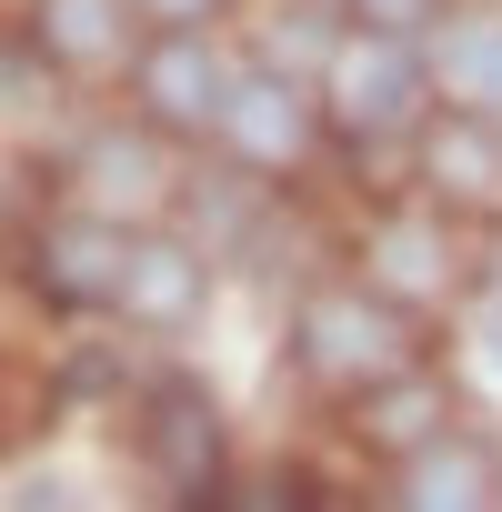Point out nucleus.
I'll return each mask as SVG.
<instances>
[{"instance_id":"nucleus-1","label":"nucleus","mask_w":502,"mask_h":512,"mask_svg":"<svg viewBox=\"0 0 502 512\" xmlns=\"http://www.w3.org/2000/svg\"><path fill=\"white\" fill-rule=\"evenodd\" d=\"M141 442H151V462H161L181 492H211V472H221V412H211L201 382L161 372L151 402H141Z\"/></svg>"},{"instance_id":"nucleus-2","label":"nucleus","mask_w":502,"mask_h":512,"mask_svg":"<svg viewBox=\"0 0 502 512\" xmlns=\"http://www.w3.org/2000/svg\"><path fill=\"white\" fill-rule=\"evenodd\" d=\"M121 262H131V241H121V231L71 221V231L41 241V292H51V302H101V292H121Z\"/></svg>"},{"instance_id":"nucleus-3","label":"nucleus","mask_w":502,"mask_h":512,"mask_svg":"<svg viewBox=\"0 0 502 512\" xmlns=\"http://www.w3.org/2000/svg\"><path fill=\"white\" fill-rule=\"evenodd\" d=\"M221 131H231L241 161H292L302 151V91L292 81H241V91H221Z\"/></svg>"},{"instance_id":"nucleus-4","label":"nucleus","mask_w":502,"mask_h":512,"mask_svg":"<svg viewBox=\"0 0 502 512\" xmlns=\"http://www.w3.org/2000/svg\"><path fill=\"white\" fill-rule=\"evenodd\" d=\"M302 352H312L322 372H342V382H362V372H392V332H382V312H362V302H312V322H302Z\"/></svg>"},{"instance_id":"nucleus-5","label":"nucleus","mask_w":502,"mask_h":512,"mask_svg":"<svg viewBox=\"0 0 502 512\" xmlns=\"http://www.w3.org/2000/svg\"><path fill=\"white\" fill-rule=\"evenodd\" d=\"M141 91H151V111H161V121H181V131L221 111V71H211V51H201V41H161V51L141 61Z\"/></svg>"},{"instance_id":"nucleus-6","label":"nucleus","mask_w":502,"mask_h":512,"mask_svg":"<svg viewBox=\"0 0 502 512\" xmlns=\"http://www.w3.org/2000/svg\"><path fill=\"white\" fill-rule=\"evenodd\" d=\"M121 302H131L141 322H181V312L201 302V272H191V251H171V241L131 251V262H121Z\"/></svg>"},{"instance_id":"nucleus-7","label":"nucleus","mask_w":502,"mask_h":512,"mask_svg":"<svg viewBox=\"0 0 502 512\" xmlns=\"http://www.w3.org/2000/svg\"><path fill=\"white\" fill-rule=\"evenodd\" d=\"M41 41L81 71L121 61V0H41Z\"/></svg>"},{"instance_id":"nucleus-8","label":"nucleus","mask_w":502,"mask_h":512,"mask_svg":"<svg viewBox=\"0 0 502 512\" xmlns=\"http://www.w3.org/2000/svg\"><path fill=\"white\" fill-rule=\"evenodd\" d=\"M392 111H412V61H402V51H362V71H352V121H392Z\"/></svg>"},{"instance_id":"nucleus-9","label":"nucleus","mask_w":502,"mask_h":512,"mask_svg":"<svg viewBox=\"0 0 502 512\" xmlns=\"http://www.w3.org/2000/svg\"><path fill=\"white\" fill-rule=\"evenodd\" d=\"M422 11H432V0H362V21H372V31H412Z\"/></svg>"},{"instance_id":"nucleus-10","label":"nucleus","mask_w":502,"mask_h":512,"mask_svg":"<svg viewBox=\"0 0 502 512\" xmlns=\"http://www.w3.org/2000/svg\"><path fill=\"white\" fill-rule=\"evenodd\" d=\"M131 11H151V21H171V31H191V21L211 11V0H131Z\"/></svg>"}]
</instances>
